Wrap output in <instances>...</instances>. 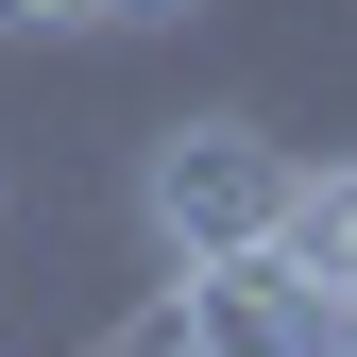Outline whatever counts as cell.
<instances>
[{"instance_id": "obj_1", "label": "cell", "mask_w": 357, "mask_h": 357, "mask_svg": "<svg viewBox=\"0 0 357 357\" xmlns=\"http://www.w3.org/2000/svg\"><path fill=\"white\" fill-rule=\"evenodd\" d=\"M289 188H306V153L273 137V119H153V153H137V221H153V255L170 273H255V255L289 238Z\"/></svg>"}, {"instance_id": "obj_2", "label": "cell", "mask_w": 357, "mask_h": 357, "mask_svg": "<svg viewBox=\"0 0 357 357\" xmlns=\"http://www.w3.org/2000/svg\"><path fill=\"white\" fill-rule=\"evenodd\" d=\"M137 357H306V289L273 255H255V273H170V306H153Z\"/></svg>"}, {"instance_id": "obj_3", "label": "cell", "mask_w": 357, "mask_h": 357, "mask_svg": "<svg viewBox=\"0 0 357 357\" xmlns=\"http://www.w3.org/2000/svg\"><path fill=\"white\" fill-rule=\"evenodd\" d=\"M273 273H306V289H357V153H324L289 188V238H273Z\"/></svg>"}, {"instance_id": "obj_4", "label": "cell", "mask_w": 357, "mask_h": 357, "mask_svg": "<svg viewBox=\"0 0 357 357\" xmlns=\"http://www.w3.org/2000/svg\"><path fill=\"white\" fill-rule=\"evenodd\" d=\"M102 0H0V34H85Z\"/></svg>"}, {"instance_id": "obj_5", "label": "cell", "mask_w": 357, "mask_h": 357, "mask_svg": "<svg viewBox=\"0 0 357 357\" xmlns=\"http://www.w3.org/2000/svg\"><path fill=\"white\" fill-rule=\"evenodd\" d=\"M170 17H204V0H102V34H170Z\"/></svg>"}]
</instances>
